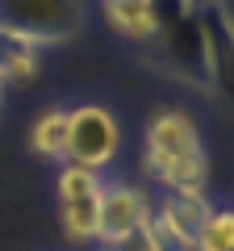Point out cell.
I'll use <instances>...</instances> for the list:
<instances>
[{"label":"cell","instance_id":"cell-14","mask_svg":"<svg viewBox=\"0 0 234 251\" xmlns=\"http://www.w3.org/2000/svg\"><path fill=\"white\" fill-rule=\"evenodd\" d=\"M0 100H4V84H0Z\"/></svg>","mask_w":234,"mask_h":251},{"label":"cell","instance_id":"cell-11","mask_svg":"<svg viewBox=\"0 0 234 251\" xmlns=\"http://www.w3.org/2000/svg\"><path fill=\"white\" fill-rule=\"evenodd\" d=\"M29 151L38 159L63 163L67 159V109H46L29 126Z\"/></svg>","mask_w":234,"mask_h":251},{"label":"cell","instance_id":"cell-4","mask_svg":"<svg viewBox=\"0 0 234 251\" xmlns=\"http://www.w3.org/2000/svg\"><path fill=\"white\" fill-rule=\"evenodd\" d=\"M121 151V126L105 105H75L67 109V159L75 168L105 172Z\"/></svg>","mask_w":234,"mask_h":251},{"label":"cell","instance_id":"cell-1","mask_svg":"<svg viewBox=\"0 0 234 251\" xmlns=\"http://www.w3.org/2000/svg\"><path fill=\"white\" fill-rule=\"evenodd\" d=\"M142 176L155 180L163 193H205L209 155L201 130L184 109H155L142 130Z\"/></svg>","mask_w":234,"mask_h":251},{"label":"cell","instance_id":"cell-7","mask_svg":"<svg viewBox=\"0 0 234 251\" xmlns=\"http://www.w3.org/2000/svg\"><path fill=\"white\" fill-rule=\"evenodd\" d=\"M146 222H151V197L142 184H130V180L100 184V247H113L146 230Z\"/></svg>","mask_w":234,"mask_h":251},{"label":"cell","instance_id":"cell-10","mask_svg":"<svg viewBox=\"0 0 234 251\" xmlns=\"http://www.w3.org/2000/svg\"><path fill=\"white\" fill-rule=\"evenodd\" d=\"M59 230L71 247H100V193L84 201H59Z\"/></svg>","mask_w":234,"mask_h":251},{"label":"cell","instance_id":"cell-13","mask_svg":"<svg viewBox=\"0 0 234 251\" xmlns=\"http://www.w3.org/2000/svg\"><path fill=\"white\" fill-rule=\"evenodd\" d=\"M197 251H234V209H209L197 234Z\"/></svg>","mask_w":234,"mask_h":251},{"label":"cell","instance_id":"cell-3","mask_svg":"<svg viewBox=\"0 0 234 251\" xmlns=\"http://www.w3.org/2000/svg\"><path fill=\"white\" fill-rule=\"evenodd\" d=\"M197 9H163V29L155 42H159L163 63H167V72L176 80H184L188 88L209 92V63H205V38H201Z\"/></svg>","mask_w":234,"mask_h":251},{"label":"cell","instance_id":"cell-8","mask_svg":"<svg viewBox=\"0 0 234 251\" xmlns=\"http://www.w3.org/2000/svg\"><path fill=\"white\" fill-rule=\"evenodd\" d=\"M105 25L130 42H155L163 29V4L159 0H100Z\"/></svg>","mask_w":234,"mask_h":251},{"label":"cell","instance_id":"cell-6","mask_svg":"<svg viewBox=\"0 0 234 251\" xmlns=\"http://www.w3.org/2000/svg\"><path fill=\"white\" fill-rule=\"evenodd\" d=\"M201 38H205L209 88L217 97L234 100V13L226 0H201Z\"/></svg>","mask_w":234,"mask_h":251},{"label":"cell","instance_id":"cell-5","mask_svg":"<svg viewBox=\"0 0 234 251\" xmlns=\"http://www.w3.org/2000/svg\"><path fill=\"white\" fill-rule=\"evenodd\" d=\"M209 209L213 205L205 193H163L159 201H151V234L159 251H197V234Z\"/></svg>","mask_w":234,"mask_h":251},{"label":"cell","instance_id":"cell-2","mask_svg":"<svg viewBox=\"0 0 234 251\" xmlns=\"http://www.w3.org/2000/svg\"><path fill=\"white\" fill-rule=\"evenodd\" d=\"M84 25V0H0V38L59 46Z\"/></svg>","mask_w":234,"mask_h":251},{"label":"cell","instance_id":"cell-12","mask_svg":"<svg viewBox=\"0 0 234 251\" xmlns=\"http://www.w3.org/2000/svg\"><path fill=\"white\" fill-rule=\"evenodd\" d=\"M100 184H105V176H100V172L75 168V163H63V168H59V180H54V188H59V201H84V197H96Z\"/></svg>","mask_w":234,"mask_h":251},{"label":"cell","instance_id":"cell-9","mask_svg":"<svg viewBox=\"0 0 234 251\" xmlns=\"http://www.w3.org/2000/svg\"><path fill=\"white\" fill-rule=\"evenodd\" d=\"M42 75V50L17 38H0V84L4 92H25L34 88V80Z\"/></svg>","mask_w":234,"mask_h":251}]
</instances>
